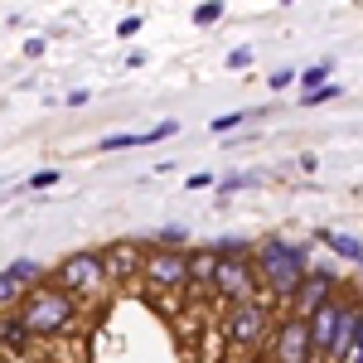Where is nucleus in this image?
<instances>
[{
  "instance_id": "nucleus-1",
  "label": "nucleus",
  "mask_w": 363,
  "mask_h": 363,
  "mask_svg": "<svg viewBox=\"0 0 363 363\" xmlns=\"http://www.w3.org/2000/svg\"><path fill=\"white\" fill-rule=\"evenodd\" d=\"M252 272L272 291V301H286L291 306V296L301 291V281L310 272V242H291V238L272 233V238H262L252 247Z\"/></svg>"
},
{
  "instance_id": "nucleus-2",
  "label": "nucleus",
  "mask_w": 363,
  "mask_h": 363,
  "mask_svg": "<svg viewBox=\"0 0 363 363\" xmlns=\"http://www.w3.org/2000/svg\"><path fill=\"white\" fill-rule=\"evenodd\" d=\"M15 315L25 320V330L34 339H63V335H73V330L83 325L78 301H73V296H63L54 281H39L34 291H25V301L15 306Z\"/></svg>"
},
{
  "instance_id": "nucleus-3",
  "label": "nucleus",
  "mask_w": 363,
  "mask_h": 363,
  "mask_svg": "<svg viewBox=\"0 0 363 363\" xmlns=\"http://www.w3.org/2000/svg\"><path fill=\"white\" fill-rule=\"evenodd\" d=\"M54 286L63 296H73V301H107V291H112V277H107V262H102V252H68L63 262L54 267Z\"/></svg>"
},
{
  "instance_id": "nucleus-4",
  "label": "nucleus",
  "mask_w": 363,
  "mask_h": 363,
  "mask_svg": "<svg viewBox=\"0 0 363 363\" xmlns=\"http://www.w3.org/2000/svg\"><path fill=\"white\" fill-rule=\"evenodd\" d=\"M272 325V306L267 301H242V306H228L223 310V344L228 354H252L262 335Z\"/></svg>"
},
{
  "instance_id": "nucleus-5",
  "label": "nucleus",
  "mask_w": 363,
  "mask_h": 363,
  "mask_svg": "<svg viewBox=\"0 0 363 363\" xmlns=\"http://www.w3.org/2000/svg\"><path fill=\"white\" fill-rule=\"evenodd\" d=\"M140 281L150 291H179V286H189V252L150 247L140 257Z\"/></svg>"
},
{
  "instance_id": "nucleus-6",
  "label": "nucleus",
  "mask_w": 363,
  "mask_h": 363,
  "mask_svg": "<svg viewBox=\"0 0 363 363\" xmlns=\"http://www.w3.org/2000/svg\"><path fill=\"white\" fill-rule=\"evenodd\" d=\"M257 272H252V257H218V272H213V296L223 306H242L257 301Z\"/></svg>"
},
{
  "instance_id": "nucleus-7",
  "label": "nucleus",
  "mask_w": 363,
  "mask_h": 363,
  "mask_svg": "<svg viewBox=\"0 0 363 363\" xmlns=\"http://www.w3.org/2000/svg\"><path fill=\"white\" fill-rule=\"evenodd\" d=\"M339 286H344V277H339L335 267H310L306 281H301V291L291 296V315H301V320L315 315L330 296H339Z\"/></svg>"
},
{
  "instance_id": "nucleus-8",
  "label": "nucleus",
  "mask_w": 363,
  "mask_h": 363,
  "mask_svg": "<svg viewBox=\"0 0 363 363\" xmlns=\"http://www.w3.org/2000/svg\"><path fill=\"white\" fill-rule=\"evenodd\" d=\"M315 344H310V325L301 315H286L281 320L277 339H272V363H315Z\"/></svg>"
},
{
  "instance_id": "nucleus-9",
  "label": "nucleus",
  "mask_w": 363,
  "mask_h": 363,
  "mask_svg": "<svg viewBox=\"0 0 363 363\" xmlns=\"http://www.w3.org/2000/svg\"><path fill=\"white\" fill-rule=\"evenodd\" d=\"M344 306H349V296L339 291V296H330L325 306L315 310V315H306L310 325V344H315V354H330V344H335L339 325H344Z\"/></svg>"
},
{
  "instance_id": "nucleus-10",
  "label": "nucleus",
  "mask_w": 363,
  "mask_h": 363,
  "mask_svg": "<svg viewBox=\"0 0 363 363\" xmlns=\"http://www.w3.org/2000/svg\"><path fill=\"white\" fill-rule=\"evenodd\" d=\"M179 136V121H160V126H150V131H116V136H102L97 140V150L102 155H112V150H140V145H160V140Z\"/></svg>"
},
{
  "instance_id": "nucleus-11",
  "label": "nucleus",
  "mask_w": 363,
  "mask_h": 363,
  "mask_svg": "<svg viewBox=\"0 0 363 363\" xmlns=\"http://www.w3.org/2000/svg\"><path fill=\"white\" fill-rule=\"evenodd\" d=\"M102 262H107L112 286H121V281H131V272H140V252L131 247V242H112V247L102 252Z\"/></svg>"
},
{
  "instance_id": "nucleus-12",
  "label": "nucleus",
  "mask_w": 363,
  "mask_h": 363,
  "mask_svg": "<svg viewBox=\"0 0 363 363\" xmlns=\"http://www.w3.org/2000/svg\"><path fill=\"white\" fill-rule=\"evenodd\" d=\"M315 238H320L325 247L335 252L339 262H354V267H363V242L354 238V233H335V228H320Z\"/></svg>"
},
{
  "instance_id": "nucleus-13",
  "label": "nucleus",
  "mask_w": 363,
  "mask_h": 363,
  "mask_svg": "<svg viewBox=\"0 0 363 363\" xmlns=\"http://www.w3.org/2000/svg\"><path fill=\"white\" fill-rule=\"evenodd\" d=\"M213 272H218V257L208 247L189 252V291H208L213 296Z\"/></svg>"
},
{
  "instance_id": "nucleus-14",
  "label": "nucleus",
  "mask_w": 363,
  "mask_h": 363,
  "mask_svg": "<svg viewBox=\"0 0 363 363\" xmlns=\"http://www.w3.org/2000/svg\"><path fill=\"white\" fill-rule=\"evenodd\" d=\"M29 344H34V335L25 330V320L20 315H5L0 320V354H29Z\"/></svg>"
},
{
  "instance_id": "nucleus-15",
  "label": "nucleus",
  "mask_w": 363,
  "mask_h": 363,
  "mask_svg": "<svg viewBox=\"0 0 363 363\" xmlns=\"http://www.w3.org/2000/svg\"><path fill=\"white\" fill-rule=\"evenodd\" d=\"M252 247H257V242L242 238V233H223V238H213V242H208L213 257H252Z\"/></svg>"
},
{
  "instance_id": "nucleus-16",
  "label": "nucleus",
  "mask_w": 363,
  "mask_h": 363,
  "mask_svg": "<svg viewBox=\"0 0 363 363\" xmlns=\"http://www.w3.org/2000/svg\"><path fill=\"white\" fill-rule=\"evenodd\" d=\"M330 73H335V58H320L315 68H306V73H301V97L320 92V87H330Z\"/></svg>"
},
{
  "instance_id": "nucleus-17",
  "label": "nucleus",
  "mask_w": 363,
  "mask_h": 363,
  "mask_svg": "<svg viewBox=\"0 0 363 363\" xmlns=\"http://www.w3.org/2000/svg\"><path fill=\"white\" fill-rule=\"evenodd\" d=\"M252 116H262V112H223V116H213V121H208V131H213V136H233V131H242V126H247Z\"/></svg>"
},
{
  "instance_id": "nucleus-18",
  "label": "nucleus",
  "mask_w": 363,
  "mask_h": 363,
  "mask_svg": "<svg viewBox=\"0 0 363 363\" xmlns=\"http://www.w3.org/2000/svg\"><path fill=\"white\" fill-rule=\"evenodd\" d=\"M20 301H25V281L5 267V272H0V310H5V306H20Z\"/></svg>"
},
{
  "instance_id": "nucleus-19",
  "label": "nucleus",
  "mask_w": 363,
  "mask_h": 363,
  "mask_svg": "<svg viewBox=\"0 0 363 363\" xmlns=\"http://www.w3.org/2000/svg\"><path fill=\"white\" fill-rule=\"evenodd\" d=\"M257 184H262V174H242V169H238V174H223V179H218V194H242V189H257ZM223 199H218V203H223Z\"/></svg>"
},
{
  "instance_id": "nucleus-20",
  "label": "nucleus",
  "mask_w": 363,
  "mask_h": 363,
  "mask_svg": "<svg viewBox=\"0 0 363 363\" xmlns=\"http://www.w3.org/2000/svg\"><path fill=\"white\" fill-rule=\"evenodd\" d=\"M184 238H189V228H184V223H169V228H160V233H150V247H174V252H184Z\"/></svg>"
},
{
  "instance_id": "nucleus-21",
  "label": "nucleus",
  "mask_w": 363,
  "mask_h": 363,
  "mask_svg": "<svg viewBox=\"0 0 363 363\" xmlns=\"http://www.w3.org/2000/svg\"><path fill=\"white\" fill-rule=\"evenodd\" d=\"M10 272H15V277L25 281V291H34V286L44 281V267H39L34 257H15V262H10Z\"/></svg>"
},
{
  "instance_id": "nucleus-22",
  "label": "nucleus",
  "mask_w": 363,
  "mask_h": 363,
  "mask_svg": "<svg viewBox=\"0 0 363 363\" xmlns=\"http://www.w3.org/2000/svg\"><path fill=\"white\" fill-rule=\"evenodd\" d=\"M223 15H228V5H223V0H203V5H194V15H189V20H194L199 29H208V25H218Z\"/></svg>"
},
{
  "instance_id": "nucleus-23",
  "label": "nucleus",
  "mask_w": 363,
  "mask_h": 363,
  "mask_svg": "<svg viewBox=\"0 0 363 363\" xmlns=\"http://www.w3.org/2000/svg\"><path fill=\"white\" fill-rule=\"evenodd\" d=\"M58 179H63L58 169H34V174L25 179V189L29 194H44V189H58Z\"/></svg>"
},
{
  "instance_id": "nucleus-24",
  "label": "nucleus",
  "mask_w": 363,
  "mask_h": 363,
  "mask_svg": "<svg viewBox=\"0 0 363 363\" xmlns=\"http://www.w3.org/2000/svg\"><path fill=\"white\" fill-rule=\"evenodd\" d=\"M301 83V68H272V78H267V87L272 92H286V87Z\"/></svg>"
},
{
  "instance_id": "nucleus-25",
  "label": "nucleus",
  "mask_w": 363,
  "mask_h": 363,
  "mask_svg": "<svg viewBox=\"0 0 363 363\" xmlns=\"http://www.w3.org/2000/svg\"><path fill=\"white\" fill-rule=\"evenodd\" d=\"M335 97H344V83L320 87V92H310V97H301V102H306V107H320V102H335Z\"/></svg>"
},
{
  "instance_id": "nucleus-26",
  "label": "nucleus",
  "mask_w": 363,
  "mask_h": 363,
  "mask_svg": "<svg viewBox=\"0 0 363 363\" xmlns=\"http://www.w3.org/2000/svg\"><path fill=\"white\" fill-rule=\"evenodd\" d=\"M140 25H145V15H121V20H116V39H136Z\"/></svg>"
},
{
  "instance_id": "nucleus-27",
  "label": "nucleus",
  "mask_w": 363,
  "mask_h": 363,
  "mask_svg": "<svg viewBox=\"0 0 363 363\" xmlns=\"http://www.w3.org/2000/svg\"><path fill=\"white\" fill-rule=\"evenodd\" d=\"M223 63L233 68V73H242V68H252V49H242V44H238V49H228Z\"/></svg>"
},
{
  "instance_id": "nucleus-28",
  "label": "nucleus",
  "mask_w": 363,
  "mask_h": 363,
  "mask_svg": "<svg viewBox=\"0 0 363 363\" xmlns=\"http://www.w3.org/2000/svg\"><path fill=\"white\" fill-rule=\"evenodd\" d=\"M184 184H189V189H218V179H213L208 169H194V174H189Z\"/></svg>"
},
{
  "instance_id": "nucleus-29",
  "label": "nucleus",
  "mask_w": 363,
  "mask_h": 363,
  "mask_svg": "<svg viewBox=\"0 0 363 363\" xmlns=\"http://www.w3.org/2000/svg\"><path fill=\"white\" fill-rule=\"evenodd\" d=\"M44 49H49V39H39V34L25 39V58H44Z\"/></svg>"
},
{
  "instance_id": "nucleus-30",
  "label": "nucleus",
  "mask_w": 363,
  "mask_h": 363,
  "mask_svg": "<svg viewBox=\"0 0 363 363\" xmlns=\"http://www.w3.org/2000/svg\"><path fill=\"white\" fill-rule=\"evenodd\" d=\"M87 97H92V92H87V87H73V92H68V97H63V102H68V107H83Z\"/></svg>"
},
{
  "instance_id": "nucleus-31",
  "label": "nucleus",
  "mask_w": 363,
  "mask_h": 363,
  "mask_svg": "<svg viewBox=\"0 0 363 363\" xmlns=\"http://www.w3.org/2000/svg\"><path fill=\"white\" fill-rule=\"evenodd\" d=\"M349 363H363V330H359V339H354V354H349Z\"/></svg>"
},
{
  "instance_id": "nucleus-32",
  "label": "nucleus",
  "mask_w": 363,
  "mask_h": 363,
  "mask_svg": "<svg viewBox=\"0 0 363 363\" xmlns=\"http://www.w3.org/2000/svg\"><path fill=\"white\" fill-rule=\"evenodd\" d=\"M359 296H363V267H359Z\"/></svg>"
},
{
  "instance_id": "nucleus-33",
  "label": "nucleus",
  "mask_w": 363,
  "mask_h": 363,
  "mask_svg": "<svg viewBox=\"0 0 363 363\" xmlns=\"http://www.w3.org/2000/svg\"><path fill=\"white\" fill-rule=\"evenodd\" d=\"M0 363H10V359H0Z\"/></svg>"
},
{
  "instance_id": "nucleus-34",
  "label": "nucleus",
  "mask_w": 363,
  "mask_h": 363,
  "mask_svg": "<svg viewBox=\"0 0 363 363\" xmlns=\"http://www.w3.org/2000/svg\"><path fill=\"white\" fill-rule=\"evenodd\" d=\"M0 320H5V315H0Z\"/></svg>"
}]
</instances>
